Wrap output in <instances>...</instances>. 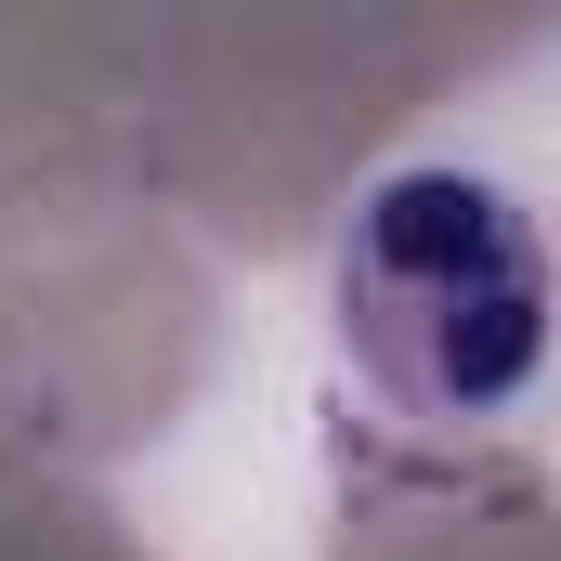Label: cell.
<instances>
[{
	"mask_svg": "<svg viewBox=\"0 0 561 561\" xmlns=\"http://www.w3.org/2000/svg\"><path fill=\"white\" fill-rule=\"evenodd\" d=\"M340 340L419 431H483L549 379V236L483 170H379L340 222Z\"/></svg>",
	"mask_w": 561,
	"mask_h": 561,
	"instance_id": "6da1fadb",
	"label": "cell"
}]
</instances>
